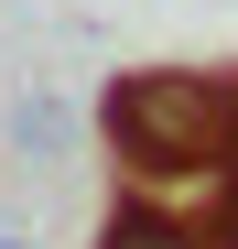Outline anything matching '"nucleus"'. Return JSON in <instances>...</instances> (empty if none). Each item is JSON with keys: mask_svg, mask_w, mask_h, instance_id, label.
I'll return each mask as SVG.
<instances>
[{"mask_svg": "<svg viewBox=\"0 0 238 249\" xmlns=\"http://www.w3.org/2000/svg\"><path fill=\"white\" fill-rule=\"evenodd\" d=\"M108 152L130 184H206L238 174V119H227V76L195 65H141L108 87Z\"/></svg>", "mask_w": 238, "mask_h": 249, "instance_id": "f257e3e1", "label": "nucleus"}, {"mask_svg": "<svg viewBox=\"0 0 238 249\" xmlns=\"http://www.w3.org/2000/svg\"><path fill=\"white\" fill-rule=\"evenodd\" d=\"M98 249H206V228L173 217V206H152V195H130V206H108Z\"/></svg>", "mask_w": 238, "mask_h": 249, "instance_id": "f03ea898", "label": "nucleus"}, {"mask_svg": "<svg viewBox=\"0 0 238 249\" xmlns=\"http://www.w3.org/2000/svg\"><path fill=\"white\" fill-rule=\"evenodd\" d=\"M11 141H22V152H65V108H54V98H22V108H11Z\"/></svg>", "mask_w": 238, "mask_h": 249, "instance_id": "7ed1b4c3", "label": "nucleus"}, {"mask_svg": "<svg viewBox=\"0 0 238 249\" xmlns=\"http://www.w3.org/2000/svg\"><path fill=\"white\" fill-rule=\"evenodd\" d=\"M206 249H238V184H227V206L206 217Z\"/></svg>", "mask_w": 238, "mask_h": 249, "instance_id": "20e7f679", "label": "nucleus"}, {"mask_svg": "<svg viewBox=\"0 0 238 249\" xmlns=\"http://www.w3.org/2000/svg\"><path fill=\"white\" fill-rule=\"evenodd\" d=\"M0 249H33V238H22V228H0Z\"/></svg>", "mask_w": 238, "mask_h": 249, "instance_id": "39448f33", "label": "nucleus"}, {"mask_svg": "<svg viewBox=\"0 0 238 249\" xmlns=\"http://www.w3.org/2000/svg\"><path fill=\"white\" fill-rule=\"evenodd\" d=\"M227 119H238V76H227Z\"/></svg>", "mask_w": 238, "mask_h": 249, "instance_id": "423d86ee", "label": "nucleus"}]
</instances>
